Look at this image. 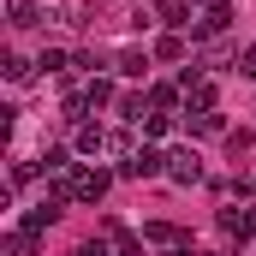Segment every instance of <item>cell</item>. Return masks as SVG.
Wrapping results in <instances>:
<instances>
[{
  "label": "cell",
  "instance_id": "cell-5",
  "mask_svg": "<svg viewBox=\"0 0 256 256\" xmlns=\"http://www.w3.org/2000/svg\"><path fill=\"white\" fill-rule=\"evenodd\" d=\"M102 143H108V137H102V131H96V126H84V131H78V149H84V155H96Z\"/></svg>",
  "mask_w": 256,
  "mask_h": 256
},
{
  "label": "cell",
  "instance_id": "cell-2",
  "mask_svg": "<svg viewBox=\"0 0 256 256\" xmlns=\"http://www.w3.org/2000/svg\"><path fill=\"white\" fill-rule=\"evenodd\" d=\"M149 173H161V155H155V149H137L126 161V179H149Z\"/></svg>",
  "mask_w": 256,
  "mask_h": 256
},
{
  "label": "cell",
  "instance_id": "cell-4",
  "mask_svg": "<svg viewBox=\"0 0 256 256\" xmlns=\"http://www.w3.org/2000/svg\"><path fill=\"white\" fill-rule=\"evenodd\" d=\"M120 72H126V78H143V72H149V54H137V48H131L126 60H120Z\"/></svg>",
  "mask_w": 256,
  "mask_h": 256
},
{
  "label": "cell",
  "instance_id": "cell-1",
  "mask_svg": "<svg viewBox=\"0 0 256 256\" xmlns=\"http://www.w3.org/2000/svg\"><path fill=\"white\" fill-rule=\"evenodd\" d=\"M167 161H173V167H167V173H173V179H179V185H196V179H202V167H196V155H191V149H173V155H167Z\"/></svg>",
  "mask_w": 256,
  "mask_h": 256
},
{
  "label": "cell",
  "instance_id": "cell-7",
  "mask_svg": "<svg viewBox=\"0 0 256 256\" xmlns=\"http://www.w3.org/2000/svg\"><path fill=\"white\" fill-rule=\"evenodd\" d=\"M6 78H12V84H24V78H30V60H18V54H12V60H6Z\"/></svg>",
  "mask_w": 256,
  "mask_h": 256
},
{
  "label": "cell",
  "instance_id": "cell-6",
  "mask_svg": "<svg viewBox=\"0 0 256 256\" xmlns=\"http://www.w3.org/2000/svg\"><path fill=\"white\" fill-rule=\"evenodd\" d=\"M12 24H18V30L36 24V6H30V0H12Z\"/></svg>",
  "mask_w": 256,
  "mask_h": 256
},
{
  "label": "cell",
  "instance_id": "cell-3",
  "mask_svg": "<svg viewBox=\"0 0 256 256\" xmlns=\"http://www.w3.org/2000/svg\"><path fill=\"white\" fill-rule=\"evenodd\" d=\"M72 191L84 196V202H96V196L108 191V173H78V185H72Z\"/></svg>",
  "mask_w": 256,
  "mask_h": 256
}]
</instances>
